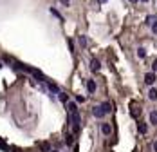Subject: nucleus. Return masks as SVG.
<instances>
[{
  "label": "nucleus",
  "mask_w": 157,
  "mask_h": 152,
  "mask_svg": "<svg viewBox=\"0 0 157 152\" xmlns=\"http://www.w3.org/2000/svg\"><path fill=\"white\" fill-rule=\"evenodd\" d=\"M112 109H110V103H101V105H97L92 109V114H94L96 118H103L105 114H109Z\"/></svg>",
  "instance_id": "1"
},
{
  "label": "nucleus",
  "mask_w": 157,
  "mask_h": 152,
  "mask_svg": "<svg viewBox=\"0 0 157 152\" xmlns=\"http://www.w3.org/2000/svg\"><path fill=\"white\" fill-rule=\"evenodd\" d=\"M71 123H72V130L74 132H78L80 130V125H81V118H80V112L78 111H74V112H71Z\"/></svg>",
  "instance_id": "2"
},
{
  "label": "nucleus",
  "mask_w": 157,
  "mask_h": 152,
  "mask_svg": "<svg viewBox=\"0 0 157 152\" xmlns=\"http://www.w3.org/2000/svg\"><path fill=\"white\" fill-rule=\"evenodd\" d=\"M145 82H146V85H154L155 83V72H146L145 74Z\"/></svg>",
  "instance_id": "3"
},
{
  "label": "nucleus",
  "mask_w": 157,
  "mask_h": 152,
  "mask_svg": "<svg viewBox=\"0 0 157 152\" xmlns=\"http://www.w3.org/2000/svg\"><path fill=\"white\" fill-rule=\"evenodd\" d=\"M99 67H101L99 60H97V58H92V60H90V69L94 72H97V71H99Z\"/></svg>",
  "instance_id": "4"
},
{
  "label": "nucleus",
  "mask_w": 157,
  "mask_h": 152,
  "mask_svg": "<svg viewBox=\"0 0 157 152\" xmlns=\"http://www.w3.org/2000/svg\"><path fill=\"white\" fill-rule=\"evenodd\" d=\"M31 72H33V76H34V78H36V80H38V82H47V78H45V76H43V74H42V72H40V71H36V69H31Z\"/></svg>",
  "instance_id": "5"
},
{
  "label": "nucleus",
  "mask_w": 157,
  "mask_h": 152,
  "mask_svg": "<svg viewBox=\"0 0 157 152\" xmlns=\"http://www.w3.org/2000/svg\"><path fill=\"white\" fill-rule=\"evenodd\" d=\"M101 132L105 136H110L112 134V127H110V123H101Z\"/></svg>",
  "instance_id": "6"
},
{
  "label": "nucleus",
  "mask_w": 157,
  "mask_h": 152,
  "mask_svg": "<svg viewBox=\"0 0 157 152\" xmlns=\"http://www.w3.org/2000/svg\"><path fill=\"white\" fill-rule=\"evenodd\" d=\"M87 91H89L90 94H92V92H96V82H94V80H89V82H87Z\"/></svg>",
  "instance_id": "7"
},
{
  "label": "nucleus",
  "mask_w": 157,
  "mask_h": 152,
  "mask_svg": "<svg viewBox=\"0 0 157 152\" xmlns=\"http://www.w3.org/2000/svg\"><path fill=\"white\" fill-rule=\"evenodd\" d=\"M137 129H139L141 134H146V132H148V127H146V123H143V121H139V123H137Z\"/></svg>",
  "instance_id": "8"
},
{
  "label": "nucleus",
  "mask_w": 157,
  "mask_h": 152,
  "mask_svg": "<svg viewBox=\"0 0 157 152\" xmlns=\"http://www.w3.org/2000/svg\"><path fill=\"white\" fill-rule=\"evenodd\" d=\"M148 98H150L152 101H155V100H157V89H154V87H152V89L148 91Z\"/></svg>",
  "instance_id": "9"
},
{
  "label": "nucleus",
  "mask_w": 157,
  "mask_h": 152,
  "mask_svg": "<svg viewBox=\"0 0 157 152\" xmlns=\"http://www.w3.org/2000/svg\"><path fill=\"white\" fill-rule=\"evenodd\" d=\"M45 83L49 85V89H51L52 92H56V94H58V92H60V89H58V85H56V83H52V82H49V80H47Z\"/></svg>",
  "instance_id": "10"
},
{
  "label": "nucleus",
  "mask_w": 157,
  "mask_h": 152,
  "mask_svg": "<svg viewBox=\"0 0 157 152\" xmlns=\"http://www.w3.org/2000/svg\"><path fill=\"white\" fill-rule=\"evenodd\" d=\"M150 123L157 125V111H152L150 112Z\"/></svg>",
  "instance_id": "11"
},
{
  "label": "nucleus",
  "mask_w": 157,
  "mask_h": 152,
  "mask_svg": "<svg viewBox=\"0 0 157 152\" xmlns=\"http://www.w3.org/2000/svg\"><path fill=\"white\" fill-rule=\"evenodd\" d=\"M130 114H132V118H139V114H141V109H130Z\"/></svg>",
  "instance_id": "12"
},
{
  "label": "nucleus",
  "mask_w": 157,
  "mask_h": 152,
  "mask_svg": "<svg viewBox=\"0 0 157 152\" xmlns=\"http://www.w3.org/2000/svg\"><path fill=\"white\" fill-rule=\"evenodd\" d=\"M137 56H139V58H145V56H146V49H145V47H139V49H137Z\"/></svg>",
  "instance_id": "13"
},
{
  "label": "nucleus",
  "mask_w": 157,
  "mask_h": 152,
  "mask_svg": "<svg viewBox=\"0 0 157 152\" xmlns=\"http://www.w3.org/2000/svg\"><path fill=\"white\" fill-rule=\"evenodd\" d=\"M67 109L71 111V112H74V111H78V107H76L74 103H72V101H67Z\"/></svg>",
  "instance_id": "14"
},
{
  "label": "nucleus",
  "mask_w": 157,
  "mask_h": 152,
  "mask_svg": "<svg viewBox=\"0 0 157 152\" xmlns=\"http://www.w3.org/2000/svg\"><path fill=\"white\" fill-rule=\"evenodd\" d=\"M157 20V18L154 16V14H150V16H146V24H148V26H152V24H154Z\"/></svg>",
  "instance_id": "15"
},
{
  "label": "nucleus",
  "mask_w": 157,
  "mask_h": 152,
  "mask_svg": "<svg viewBox=\"0 0 157 152\" xmlns=\"http://www.w3.org/2000/svg\"><path fill=\"white\" fill-rule=\"evenodd\" d=\"M40 147H42V150H43V152H45V150H51V145H49V141H43Z\"/></svg>",
  "instance_id": "16"
},
{
  "label": "nucleus",
  "mask_w": 157,
  "mask_h": 152,
  "mask_svg": "<svg viewBox=\"0 0 157 152\" xmlns=\"http://www.w3.org/2000/svg\"><path fill=\"white\" fill-rule=\"evenodd\" d=\"M58 94H60V100L63 101V103H67V101H69V98H67L65 92H58Z\"/></svg>",
  "instance_id": "17"
},
{
  "label": "nucleus",
  "mask_w": 157,
  "mask_h": 152,
  "mask_svg": "<svg viewBox=\"0 0 157 152\" xmlns=\"http://www.w3.org/2000/svg\"><path fill=\"white\" fill-rule=\"evenodd\" d=\"M80 45H81V47H87V38L83 36V35L80 36Z\"/></svg>",
  "instance_id": "18"
},
{
  "label": "nucleus",
  "mask_w": 157,
  "mask_h": 152,
  "mask_svg": "<svg viewBox=\"0 0 157 152\" xmlns=\"http://www.w3.org/2000/svg\"><path fill=\"white\" fill-rule=\"evenodd\" d=\"M152 31H154V33H155V35H157V20H155L154 24H152Z\"/></svg>",
  "instance_id": "19"
},
{
  "label": "nucleus",
  "mask_w": 157,
  "mask_h": 152,
  "mask_svg": "<svg viewBox=\"0 0 157 152\" xmlns=\"http://www.w3.org/2000/svg\"><path fill=\"white\" fill-rule=\"evenodd\" d=\"M152 71L157 72V60H154V63H152Z\"/></svg>",
  "instance_id": "20"
},
{
  "label": "nucleus",
  "mask_w": 157,
  "mask_h": 152,
  "mask_svg": "<svg viewBox=\"0 0 157 152\" xmlns=\"http://www.w3.org/2000/svg\"><path fill=\"white\" fill-rule=\"evenodd\" d=\"M67 145H72V136H67Z\"/></svg>",
  "instance_id": "21"
},
{
  "label": "nucleus",
  "mask_w": 157,
  "mask_h": 152,
  "mask_svg": "<svg viewBox=\"0 0 157 152\" xmlns=\"http://www.w3.org/2000/svg\"><path fill=\"white\" fill-rule=\"evenodd\" d=\"M60 2H61V4H65V6H67V4L71 2V0H60Z\"/></svg>",
  "instance_id": "22"
},
{
  "label": "nucleus",
  "mask_w": 157,
  "mask_h": 152,
  "mask_svg": "<svg viewBox=\"0 0 157 152\" xmlns=\"http://www.w3.org/2000/svg\"><path fill=\"white\" fill-rule=\"evenodd\" d=\"M154 152H157V141H154Z\"/></svg>",
  "instance_id": "23"
},
{
  "label": "nucleus",
  "mask_w": 157,
  "mask_h": 152,
  "mask_svg": "<svg viewBox=\"0 0 157 152\" xmlns=\"http://www.w3.org/2000/svg\"><path fill=\"white\" fill-rule=\"evenodd\" d=\"M97 2H99V4H107V2H109V0H97Z\"/></svg>",
  "instance_id": "24"
},
{
  "label": "nucleus",
  "mask_w": 157,
  "mask_h": 152,
  "mask_svg": "<svg viewBox=\"0 0 157 152\" xmlns=\"http://www.w3.org/2000/svg\"><path fill=\"white\" fill-rule=\"evenodd\" d=\"M128 2H132V4H135V2H139V0H128Z\"/></svg>",
  "instance_id": "25"
},
{
  "label": "nucleus",
  "mask_w": 157,
  "mask_h": 152,
  "mask_svg": "<svg viewBox=\"0 0 157 152\" xmlns=\"http://www.w3.org/2000/svg\"><path fill=\"white\" fill-rule=\"evenodd\" d=\"M141 2H145V4H146V2H148V0H141Z\"/></svg>",
  "instance_id": "26"
},
{
  "label": "nucleus",
  "mask_w": 157,
  "mask_h": 152,
  "mask_svg": "<svg viewBox=\"0 0 157 152\" xmlns=\"http://www.w3.org/2000/svg\"><path fill=\"white\" fill-rule=\"evenodd\" d=\"M49 152H58V150H49Z\"/></svg>",
  "instance_id": "27"
},
{
  "label": "nucleus",
  "mask_w": 157,
  "mask_h": 152,
  "mask_svg": "<svg viewBox=\"0 0 157 152\" xmlns=\"http://www.w3.org/2000/svg\"><path fill=\"white\" fill-rule=\"evenodd\" d=\"M0 67H2V63H0Z\"/></svg>",
  "instance_id": "28"
}]
</instances>
